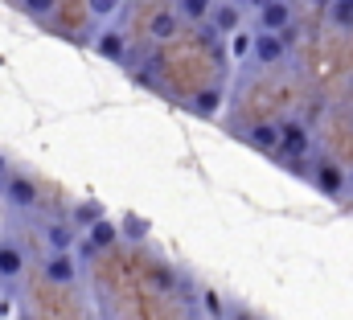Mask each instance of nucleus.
I'll use <instances>...</instances> for the list:
<instances>
[{"label": "nucleus", "mask_w": 353, "mask_h": 320, "mask_svg": "<svg viewBox=\"0 0 353 320\" xmlns=\"http://www.w3.org/2000/svg\"><path fill=\"white\" fill-rule=\"evenodd\" d=\"M4 172H8V164H4V157H0V177H4Z\"/></svg>", "instance_id": "393cba45"}, {"label": "nucleus", "mask_w": 353, "mask_h": 320, "mask_svg": "<svg viewBox=\"0 0 353 320\" xmlns=\"http://www.w3.org/2000/svg\"><path fill=\"white\" fill-rule=\"evenodd\" d=\"M94 54L107 58V62H115V66H123V62H128V37H123L119 29H103V33L94 37Z\"/></svg>", "instance_id": "0eeeda50"}, {"label": "nucleus", "mask_w": 353, "mask_h": 320, "mask_svg": "<svg viewBox=\"0 0 353 320\" xmlns=\"http://www.w3.org/2000/svg\"><path fill=\"white\" fill-rule=\"evenodd\" d=\"M74 226H66V222H46V246H50V254H70L74 250Z\"/></svg>", "instance_id": "9b49d317"}, {"label": "nucleus", "mask_w": 353, "mask_h": 320, "mask_svg": "<svg viewBox=\"0 0 353 320\" xmlns=\"http://www.w3.org/2000/svg\"><path fill=\"white\" fill-rule=\"evenodd\" d=\"M218 107H226V90H222V86H201V90H193L189 103H185V111L197 115V119H214Z\"/></svg>", "instance_id": "39448f33"}, {"label": "nucleus", "mask_w": 353, "mask_h": 320, "mask_svg": "<svg viewBox=\"0 0 353 320\" xmlns=\"http://www.w3.org/2000/svg\"><path fill=\"white\" fill-rule=\"evenodd\" d=\"M283 58H288V46L279 41V33H255L251 62H259V66H279Z\"/></svg>", "instance_id": "423d86ee"}, {"label": "nucleus", "mask_w": 353, "mask_h": 320, "mask_svg": "<svg viewBox=\"0 0 353 320\" xmlns=\"http://www.w3.org/2000/svg\"><path fill=\"white\" fill-rule=\"evenodd\" d=\"M308 4H312V8H325V12L333 8V0H308Z\"/></svg>", "instance_id": "5701e85b"}, {"label": "nucleus", "mask_w": 353, "mask_h": 320, "mask_svg": "<svg viewBox=\"0 0 353 320\" xmlns=\"http://www.w3.org/2000/svg\"><path fill=\"white\" fill-rule=\"evenodd\" d=\"M247 144L255 152H263V157H275V148H279V123H255L247 132Z\"/></svg>", "instance_id": "f8f14e48"}, {"label": "nucleus", "mask_w": 353, "mask_h": 320, "mask_svg": "<svg viewBox=\"0 0 353 320\" xmlns=\"http://www.w3.org/2000/svg\"><path fill=\"white\" fill-rule=\"evenodd\" d=\"M210 8H214V0H173V12L181 17V25H193V29H201L210 21Z\"/></svg>", "instance_id": "1a4fd4ad"}, {"label": "nucleus", "mask_w": 353, "mask_h": 320, "mask_svg": "<svg viewBox=\"0 0 353 320\" xmlns=\"http://www.w3.org/2000/svg\"><path fill=\"white\" fill-rule=\"evenodd\" d=\"M308 152H312V132L300 119H283L279 123V148H275V157L283 160V164H292V160H308Z\"/></svg>", "instance_id": "f257e3e1"}, {"label": "nucleus", "mask_w": 353, "mask_h": 320, "mask_svg": "<svg viewBox=\"0 0 353 320\" xmlns=\"http://www.w3.org/2000/svg\"><path fill=\"white\" fill-rule=\"evenodd\" d=\"M350 185H353V172H350Z\"/></svg>", "instance_id": "a878e982"}, {"label": "nucleus", "mask_w": 353, "mask_h": 320, "mask_svg": "<svg viewBox=\"0 0 353 320\" xmlns=\"http://www.w3.org/2000/svg\"><path fill=\"white\" fill-rule=\"evenodd\" d=\"M292 25V4L288 0H267L255 8V33H283Z\"/></svg>", "instance_id": "20e7f679"}, {"label": "nucleus", "mask_w": 353, "mask_h": 320, "mask_svg": "<svg viewBox=\"0 0 353 320\" xmlns=\"http://www.w3.org/2000/svg\"><path fill=\"white\" fill-rule=\"evenodd\" d=\"M312 185L325 193V197H341L345 189H350V172L337 164V160H316V168H312Z\"/></svg>", "instance_id": "7ed1b4c3"}, {"label": "nucleus", "mask_w": 353, "mask_h": 320, "mask_svg": "<svg viewBox=\"0 0 353 320\" xmlns=\"http://www.w3.org/2000/svg\"><path fill=\"white\" fill-rule=\"evenodd\" d=\"M4 197H8L17 210H33V206H37V185H33L29 177H8Z\"/></svg>", "instance_id": "6e6552de"}, {"label": "nucleus", "mask_w": 353, "mask_h": 320, "mask_svg": "<svg viewBox=\"0 0 353 320\" xmlns=\"http://www.w3.org/2000/svg\"><path fill=\"white\" fill-rule=\"evenodd\" d=\"M46 279H50V283H74V279H79L74 254H50V259H46Z\"/></svg>", "instance_id": "9d476101"}, {"label": "nucleus", "mask_w": 353, "mask_h": 320, "mask_svg": "<svg viewBox=\"0 0 353 320\" xmlns=\"http://www.w3.org/2000/svg\"><path fill=\"white\" fill-rule=\"evenodd\" d=\"M243 4L239 0H214V8H210V21H205V29L214 33V37H234L239 29H243Z\"/></svg>", "instance_id": "f03ea898"}, {"label": "nucleus", "mask_w": 353, "mask_h": 320, "mask_svg": "<svg viewBox=\"0 0 353 320\" xmlns=\"http://www.w3.org/2000/svg\"><path fill=\"white\" fill-rule=\"evenodd\" d=\"M107 214H103V206L99 201H83V206H74V226H94V222H103Z\"/></svg>", "instance_id": "f3484780"}, {"label": "nucleus", "mask_w": 353, "mask_h": 320, "mask_svg": "<svg viewBox=\"0 0 353 320\" xmlns=\"http://www.w3.org/2000/svg\"><path fill=\"white\" fill-rule=\"evenodd\" d=\"M21 4H25V12H29V17H50L58 0H21Z\"/></svg>", "instance_id": "4be33fe9"}, {"label": "nucleus", "mask_w": 353, "mask_h": 320, "mask_svg": "<svg viewBox=\"0 0 353 320\" xmlns=\"http://www.w3.org/2000/svg\"><path fill=\"white\" fill-rule=\"evenodd\" d=\"M148 279H152V288H161V292H173L176 288V271L169 267V263H152Z\"/></svg>", "instance_id": "a211bd4d"}, {"label": "nucleus", "mask_w": 353, "mask_h": 320, "mask_svg": "<svg viewBox=\"0 0 353 320\" xmlns=\"http://www.w3.org/2000/svg\"><path fill=\"white\" fill-rule=\"evenodd\" d=\"M230 320H255V317H247V312H234V317H230Z\"/></svg>", "instance_id": "b1692460"}, {"label": "nucleus", "mask_w": 353, "mask_h": 320, "mask_svg": "<svg viewBox=\"0 0 353 320\" xmlns=\"http://www.w3.org/2000/svg\"><path fill=\"white\" fill-rule=\"evenodd\" d=\"M251 46H255V33H251V29H239V33L230 37V58H234V62L251 58Z\"/></svg>", "instance_id": "6ab92c4d"}, {"label": "nucleus", "mask_w": 353, "mask_h": 320, "mask_svg": "<svg viewBox=\"0 0 353 320\" xmlns=\"http://www.w3.org/2000/svg\"><path fill=\"white\" fill-rule=\"evenodd\" d=\"M87 8H90L94 21H111V17L123 8V0H87Z\"/></svg>", "instance_id": "412c9836"}, {"label": "nucleus", "mask_w": 353, "mask_h": 320, "mask_svg": "<svg viewBox=\"0 0 353 320\" xmlns=\"http://www.w3.org/2000/svg\"><path fill=\"white\" fill-rule=\"evenodd\" d=\"M148 33H152V41H173L176 33H181V17H176L173 8H161V12L152 17Z\"/></svg>", "instance_id": "ddd939ff"}, {"label": "nucleus", "mask_w": 353, "mask_h": 320, "mask_svg": "<svg viewBox=\"0 0 353 320\" xmlns=\"http://www.w3.org/2000/svg\"><path fill=\"white\" fill-rule=\"evenodd\" d=\"M119 230H123V234H128V242H144V239H148V230H152V226H148V222H144V218H136V214H128V218H123V226H119Z\"/></svg>", "instance_id": "aec40b11"}, {"label": "nucleus", "mask_w": 353, "mask_h": 320, "mask_svg": "<svg viewBox=\"0 0 353 320\" xmlns=\"http://www.w3.org/2000/svg\"><path fill=\"white\" fill-rule=\"evenodd\" d=\"M115 239H119V226H115L111 218L94 222V226L87 230V246L90 250H107V246H115Z\"/></svg>", "instance_id": "4468645a"}, {"label": "nucleus", "mask_w": 353, "mask_h": 320, "mask_svg": "<svg viewBox=\"0 0 353 320\" xmlns=\"http://www.w3.org/2000/svg\"><path fill=\"white\" fill-rule=\"evenodd\" d=\"M329 25L333 29H353V0H333V8H329Z\"/></svg>", "instance_id": "dca6fc26"}, {"label": "nucleus", "mask_w": 353, "mask_h": 320, "mask_svg": "<svg viewBox=\"0 0 353 320\" xmlns=\"http://www.w3.org/2000/svg\"><path fill=\"white\" fill-rule=\"evenodd\" d=\"M25 271V259L12 242H0V279H17Z\"/></svg>", "instance_id": "2eb2a0df"}]
</instances>
